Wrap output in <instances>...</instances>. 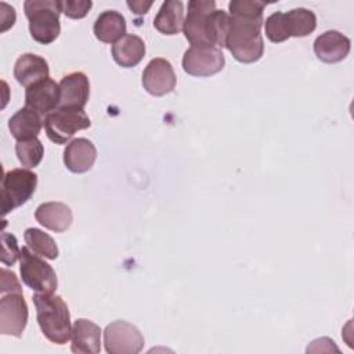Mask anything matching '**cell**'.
Masks as SVG:
<instances>
[{
  "instance_id": "cell-20",
  "label": "cell",
  "mask_w": 354,
  "mask_h": 354,
  "mask_svg": "<svg viewBox=\"0 0 354 354\" xmlns=\"http://www.w3.org/2000/svg\"><path fill=\"white\" fill-rule=\"evenodd\" d=\"M145 55L144 40L137 35H126L112 44V57L123 68H133Z\"/></svg>"
},
{
  "instance_id": "cell-17",
  "label": "cell",
  "mask_w": 354,
  "mask_h": 354,
  "mask_svg": "<svg viewBox=\"0 0 354 354\" xmlns=\"http://www.w3.org/2000/svg\"><path fill=\"white\" fill-rule=\"evenodd\" d=\"M50 69L47 61L36 54H22L14 65V77L24 87H29L48 77Z\"/></svg>"
},
{
  "instance_id": "cell-21",
  "label": "cell",
  "mask_w": 354,
  "mask_h": 354,
  "mask_svg": "<svg viewBox=\"0 0 354 354\" xmlns=\"http://www.w3.org/2000/svg\"><path fill=\"white\" fill-rule=\"evenodd\" d=\"M41 116L28 106L18 109L8 120L10 133L17 141L37 137L41 130Z\"/></svg>"
},
{
  "instance_id": "cell-30",
  "label": "cell",
  "mask_w": 354,
  "mask_h": 354,
  "mask_svg": "<svg viewBox=\"0 0 354 354\" xmlns=\"http://www.w3.org/2000/svg\"><path fill=\"white\" fill-rule=\"evenodd\" d=\"M1 295L11 293V292H19L22 293V288L19 285V281L17 275L12 271H8L6 268H1Z\"/></svg>"
},
{
  "instance_id": "cell-24",
  "label": "cell",
  "mask_w": 354,
  "mask_h": 354,
  "mask_svg": "<svg viewBox=\"0 0 354 354\" xmlns=\"http://www.w3.org/2000/svg\"><path fill=\"white\" fill-rule=\"evenodd\" d=\"M24 236H25L26 246L33 253L50 260H55L58 257V246L47 232L39 228L30 227L25 230Z\"/></svg>"
},
{
  "instance_id": "cell-8",
  "label": "cell",
  "mask_w": 354,
  "mask_h": 354,
  "mask_svg": "<svg viewBox=\"0 0 354 354\" xmlns=\"http://www.w3.org/2000/svg\"><path fill=\"white\" fill-rule=\"evenodd\" d=\"M104 344L109 354H137L144 347V336L127 321H113L104 330Z\"/></svg>"
},
{
  "instance_id": "cell-25",
  "label": "cell",
  "mask_w": 354,
  "mask_h": 354,
  "mask_svg": "<svg viewBox=\"0 0 354 354\" xmlns=\"http://www.w3.org/2000/svg\"><path fill=\"white\" fill-rule=\"evenodd\" d=\"M15 153L22 166L32 169V167H36L41 162L44 148H43V144L40 142V140L37 137H33V138L17 141Z\"/></svg>"
},
{
  "instance_id": "cell-9",
  "label": "cell",
  "mask_w": 354,
  "mask_h": 354,
  "mask_svg": "<svg viewBox=\"0 0 354 354\" xmlns=\"http://www.w3.org/2000/svg\"><path fill=\"white\" fill-rule=\"evenodd\" d=\"M28 315L24 293H4L0 299V333L19 337L26 328Z\"/></svg>"
},
{
  "instance_id": "cell-22",
  "label": "cell",
  "mask_w": 354,
  "mask_h": 354,
  "mask_svg": "<svg viewBox=\"0 0 354 354\" xmlns=\"http://www.w3.org/2000/svg\"><path fill=\"white\" fill-rule=\"evenodd\" d=\"M153 26L163 35H177L184 26V7L180 0H167L162 3Z\"/></svg>"
},
{
  "instance_id": "cell-16",
  "label": "cell",
  "mask_w": 354,
  "mask_h": 354,
  "mask_svg": "<svg viewBox=\"0 0 354 354\" xmlns=\"http://www.w3.org/2000/svg\"><path fill=\"white\" fill-rule=\"evenodd\" d=\"M97 159V149L94 144L83 137L68 142L64 151V163L72 173L88 171Z\"/></svg>"
},
{
  "instance_id": "cell-11",
  "label": "cell",
  "mask_w": 354,
  "mask_h": 354,
  "mask_svg": "<svg viewBox=\"0 0 354 354\" xmlns=\"http://www.w3.org/2000/svg\"><path fill=\"white\" fill-rule=\"evenodd\" d=\"M144 88L155 97L169 94L176 87V73L171 64L165 58H153L142 72Z\"/></svg>"
},
{
  "instance_id": "cell-19",
  "label": "cell",
  "mask_w": 354,
  "mask_h": 354,
  "mask_svg": "<svg viewBox=\"0 0 354 354\" xmlns=\"http://www.w3.org/2000/svg\"><path fill=\"white\" fill-rule=\"evenodd\" d=\"M93 30L100 41L115 44L118 40L126 36V19L120 12L106 10L97 17Z\"/></svg>"
},
{
  "instance_id": "cell-2",
  "label": "cell",
  "mask_w": 354,
  "mask_h": 354,
  "mask_svg": "<svg viewBox=\"0 0 354 354\" xmlns=\"http://www.w3.org/2000/svg\"><path fill=\"white\" fill-rule=\"evenodd\" d=\"M263 18L253 19L230 15V26L225 39V47L236 61L242 64H252L263 57Z\"/></svg>"
},
{
  "instance_id": "cell-7",
  "label": "cell",
  "mask_w": 354,
  "mask_h": 354,
  "mask_svg": "<svg viewBox=\"0 0 354 354\" xmlns=\"http://www.w3.org/2000/svg\"><path fill=\"white\" fill-rule=\"evenodd\" d=\"M19 271L22 282L36 293H54L58 286L54 268L28 246L21 249Z\"/></svg>"
},
{
  "instance_id": "cell-14",
  "label": "cell",
  "mask_w": 354,
  "mask_h": 354,
  "mask_svg": "<svg viewBox=\"0 0 354 354\" xmlns=\"http://www.w3.org/2000/svg\"><path fill=\"white\" fill-rule=\"evenodd\" d=\"M71 339V350L75 354H97L101 350V329L90 319H76Z\"/></svg>"
},
{
  "instance_id": "cell-28",
  "label": "cell",
  "mask_w": 354,
  "mask_h": 354,
  "mask_svg": "<svg viewBox=\"0 0 354 354\" xmlns=\"http://www.w3.org/2000/svg\"><path fill=\"white\" fill-rule=\"evenodd\" d=\"M21 257V249L18 248L17 238L3 231L1 232V263L4 266H12Z\"/></svg>"
},
{
  "instance_id": "cell-12",
  "label": "cell",
  "mask_w": 354,
  "mask_h": 354,
  "mask_svg": "<svg viewBox=\"0 0 354 354\" xmlns=\"http://www.w3.org/2000/svg\"><path fill=\"white\" fill-rule=\"evenodd\" d=\"M61 91L55 80L47 77L29 87L25 91V106L33 109L40 116H47L59 106Z\"/></svg>"
},
{
  "instance_id": "cell-4",
  "label": "cell",
  "mask_w": 354,
  "mask_h": 354,
  "mask_svg": "<svg viewBox=\"0 0 354 354\" xmlns=\"http://www.w3.org/2000/svg\"><path fill=\"white\" fill-rule=\"evenodd\" d=\"M24 10L29 21V32L33 40L40 44H50L58 37L61 32L59 14L62 12V1L26 0Z\"/></svg>"
},
{
  "instance_id": "cell-31",
  "label": "cell",
  "mask_w": 354,
  "mask_h": 354,
  "mask_svg": "<svg viewBox=\"0 0 354 354\" xmlns=\"http://www.w3.org/2000/svg\"><path fill=\"white\" fill-rule=\"evenodd\" d=\"M0 8H1V32H6L15 22V10L4 1L0 3Z\"/></svg>"
},
{
  "instance_id": "cell-6",
  "label": "cell",
  "mask_w": 354,
  "mask_h": 354,
  "mask_svg": "<svg viewBox=\"0 0 354 354\" xmlns=\"http://www.w3.org/2000/svg\"><path fill=\"white\" fill-rule=\"evenodd\" d=\"M37 185V174L29 169H12L1 180V213L6 216L26 203Z\"/></svg>"
},
{
  "instance_id": "cell-5",
  "label": "cell",
  "mask_w": 354,
  "mask_h": 354,
  "mask_svg": "<svg viewBox=\"0 0 354 354\" xmlns=\"http://www.w3.org/2000/svg\"><path fill=\"white\" fill-rule=\"evenodd\" d=\"M44 130L47 137L55 144L68 142L79 130L91 126L90 118L83 108L58 106L44 116Z\"/></svg>"
},
{
  "instance_id": "cell-13",
  "label": "cell",
  "mask_w": 354,
  "mask_h": 354,
  "mask_svg": "<svg viewBox=\"0 0 354 354\" xmlns=\"http://www.w3.org/2000/svg\"><path fill=\"white\" fill-rule=\"evenodd\" d=\"M351 48V41L347 36L337 30H326L314 41V54L326 64L343 61Z\"/></svg>"
},
{
  "instance_id": "cell-10",
  "label": "cell",
  "mask_w": 354,
  "mask_h": 354,
  "mask_svg": "<svg viewBox=\"0 0 354 354\" xmlns=\"http://www.w3.org/2000/svg\"><path fill=\"white\" fill-rule=\"evenodd\" d=\"M225 59L220 48L216 47H189L183 57V69L198 77L212 76L224 68Z\"/></svg>"
},
{
  "instance_id": "cell-29",
  "label": "cell",
  "mask_w": 354,
  "mask_h": 354,
  "mask_svg": "<svg viewBox=\"0 0 354 354\" xmlns=\"http://www.w3.org/2000/svg\"><path fill=\"white\" fill-rule=\"evenodd\" d=\"M91 7H93L91 0H64L62 1V12L72 19H80L86 17Z\"/></svg>"
},
{
  "instance_id": "cell-26",
  "label": "cell",
  "mask_w": 354,
  "mask_h": 354,
  "mask_svg": "<svg viewBox=\"0 0 354 354\" xmlns=\"http://www.w3.org/2000/svg\"><path fill=\"white\" fill-rule=\"evenodd\" d=\"M266 7L264 1L257 0H232L228 4L230 15L238 18H263V10Z\"/></svg>"
},
{
  "instance_id": "cell-3",
  "label": "cell",
  "mask_w": 354,
  "mask_h": 354,
  "mask_svg": "<svg viewBox=\"0 0 354 354\" xmlns=\"http://www.w3.org/2000/svg\"><path fill=\"white\" fill-rule=\"evenodd\" d=\"M32 300L43 335L51 343L65 344L72 335L71 314L66 303L54 293H36Z\"/></svg>"
},
{
  "instance_id": "cell-32",
  "label": "cell",
  "mask_w": 354,
  "mask_h": 354,
  "mask_svg": "<svg viewBox=\"0 0 354 354\" xmlns=\"http://www.w3.org/2000/svg\"><path fill=\"white\" fill-rule=\"evenodd\" d=\"M127 6L131 11H134L136 14H145L148 12V10L151 8L152 6V1H141V0H137V1H127Z\"/></svg>"
},
{
  "instance_id": "cell-23",
  "label": "cell",
  "mask_w": 354,
  "mask_h": 354,
  "mask_svg": "<svg viewBox=\"0 0 354 354\" xmlns=\"http://www.w3.org/2000/svg\"><path fill=\"white\" fill-rule=\"evenodd\" d=\"M285 21L289 36L304 37L317 28V17L311 10L299 7L285 12Z\"/></svg>"
},
{
  "instance_id": "cell-1",
  "label": "cell",
  "mask_w": 354,
  "mask_h": 354,
  "mask_svg": "<svg viewBox=\"0 0 354 354\" xmlns=\"http://www.w3.org/2000/svg\"><path fill=\"white\" fill-rule=\"evenodd\" d=\"M230 15L216 8L213 0L188 1L184 35L192 47H225Z\"/></svg>"
},
{
  "instance_id": "cell-27",
  "label": "cell",
  "mask_w": 354,
  "mask_h": 354,
  "mask_svg": "<svg viewBox=\"0 0 354 354\" xmlns=\"http://www.w3.org/2000/svg\"><path fill=\"white\" fill-rule=\"evenodd\" d=\"M264 28H266V36L272 43H282L290 37L286 28L285 12L277 11L268 15L264 21Z\"/></svg>"
},
{
  "instance_id": "cell-18",
  "label": "cell",
  "mask_w": 354,
  "mask_h": 354,
  "mask_svg": "<svg viewBox=\"0 0 354 354\" xmlns=\"http://www.w3.org/2000/svg\"><path fill=\"white\" fill-rule=\"evenodd\" d=\"M36 220L47 230L54 232L66 231L73 220L72 210L62 202H46L37 206L35 212Z\"/></svg>"
},
{
  "instance_id": "cell-15",
  "label": "cell",
  "mask_w": 354,
  "mask_h": 354,
  "mask_svg": "<svg viewBox=\"0 0 354 354\" xmlns=\"http://www.w3.org/2000/svg\"><path fill=\"white\" fill-rule=\"evenodd\" d=\"M59 106L84 108L90 97V82L83 72H72L59 82Z\"/></svg>"
}]
</instances>
